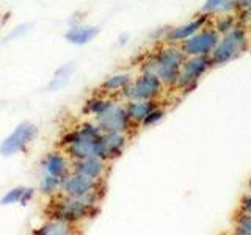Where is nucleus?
<instances>
[{"label":"nucleus","instance_id":"nucleus-2","mask_svg":"<svg viewBox=\"0 0 251 235\" xmlns=\"http://www.w3.org/2000/svg\"><path fill=\"white\" fill-rule=\"evenodd\" d=\"M248 47V38L247 31L240 27H234L227 33L223 35V38H220L218 44L215 46V49L210 53L212 65H225L227 61H232L234 58L240 57V55L247 50Z\"/></svg>","mask_w":251,"mask_h":235},{"label":"nucleus","instance_id":"nucleus-14","mask_svg":"<svg viewBox=\"0 0 251 235\" xmlns=\"http://www.w3.org/2000/svg\"><path fill=\"white\" fill-rule=\"evenodd\" d=\"M98 33H99V30L96 27H73L66 33V39L73 44L82 46V44L90 43Z\"/></svg>","mask_w":251,"mask_h":235},{"label":"nucleus","instance_id":"nucleus-16","mask_svg":"<svg viewBox=\"0 0 251 235\" xmlns=\"http://www.w3.org/2000/svg\"><path fill=\"white\" fill-rule=\"evenodd\" d=\"M234 0H206L202 5V13L215 14V13H231L234 11Z\"/></svg>","mask_w":251,"mask_h":235},{"label":"nucleus","instance_id":"nucleus-24","mask_svg":"<svg viewBox=\"0 0 251 235\" xmlns=\"http://www.w3.org/2000/svg\"><path fill=\"white\" fill-rule=\"evenodd\" d=\"M24 190H25V188H14V190H10L2 198V204H3V206H10V204L21 202Z\"/></svg>","mask_w":251,"mask_h":235},{"label":"nucleus","instance_id":"nucleus-22","mask_svg":"<svg viewBox=\"0 0 251 235\" xmlns=\"http://www.w3.org/2000/svg\"><path fill=\"white\" fill-rule=\"evenodd\" d=\"M235 27V19H234V16H231L229 13L222 16V18L218 19L217 22V25H215V30L218 31L220 35H225L227 33L229 30H232Z\"/></svg>","mask_w":251,"mask_h":235},{"label":"nucleus","instance_id":"nucleus-10","mask_svg":"<svg viewBox=\"0 0 251 235\" xmlns=\"http://www.w3.org/2000/svg\"><path fill=\"white\" fill-rule=\"evenodd\" d=\"M126 144L124 133L118 132H102V135L98 140V157L104 160L115 159L121 155Z\"/></svg>","mask_w":251,"mask_h":235},{"label":"nucleus","instance_id":"nucleus-9","mask_svg":"<svg viewBox=\"0 0 251 235\" xmlns=\"http://www.w3.org/2000/svg\"><path fill=\"white\" fill-rule=\"evenodd\" d=\"M96 180L98 179H91L88 176L74 172V174L63 179L61 188L68 196H73V198H86L96 191Z\"/></svg>","mask_w":251,"mask_h":235},{"label":"nucleus","instance_id":"nucleus-12","mask_svg":"<svg viewBox=\"0 0 251 235\" xmlns=\"http://www.w3.org/2000/svg\"><path fill=\"white\" fill-rule=\"evenodd\" d=\"M105 169L104 159H100L98 155L86 157V159L77 160L75 163V172L83 176H88L91 179H99L102 176V172Z\"/></svg>","mask_w":251,"mask_h":235},{"label":"nucleus","instance_id":"nucleus-21","mask_svg":"<svg viewBox=\"0 0 251 235\" xmlns=\"http://www.w3.org/2000/svg\"><path fill=\"white\" fill-rule=\"evenodd\" d=\"M113 102L112 100H107V99H91L86 102V107H85V112L86 113H93V115H99L102 113L104 110H107Z\"/></svg>","mask_w":251,"mask_h":235},{"label":"nucleus","instance_id":"nucleus-4","mask_svg":"<svg viewBox=\"0 0 251 235\" xmlns=\"http://www.w3.org/2000/svg\"><path fill=\"white\" fill-rule=\"evenodd\" d=\"M212 66L210 55H195V57H187L180 66V72L175 86L180 90H192L200 82V78L207 72Z\"/></svg>","mask_w":251,"mask_h":235},{"label":"nucleus","instance_id":"nucleus-30","mask_svg":"<svg viewBox=\"0 0 251 235\" xmlns=\"http://www.w3.org/2000/svg\"><path fill=\"white\" fill-rule=\"evenodd\" d=\"M250 21H251V13H250Z\"/></svg>","mask_w":251,"mask_h":235},{"label":"nucleus","instance_id":"nucleus-6","mask_svg":"<svg viewBox=\"0 0 251 235\" xmlns=\"http://www.w3.org/2000/svg\"><path fill=\"white\" fill-rule=\"evenodd\" d=\"M220 33L215 28H204L196 31L185 41L179 44V47L185 53V57H195V55H210L212 50L220 41Z\"/></svg>","mask_w":251,"mask_h":235},{"label":"nucleus","instance_id":"nucleus-7","mask_svg":"<svg viewBox=\"0 0 251 235\" xmlns=\"http://www.w3.org/2000/svg\"><path fill=\"white\" fill-rule=\"evenodd\" d=\"M98 125L102 132H118L124 133L129 129L130 119L127 115V108L118 104H112L107 110L96 116Z\"/></svg>","mask_w":251,"mask_h":235},{"label":"nucleus","instance_id":"nucleus-3","mask_svg":"<svg viewBox=\"0 0 251 235\" xmlns=\"http://www.w3.org/2000/svg\"><path fill=\"white\" fill-rule=\"evenodd\" d=\"M93 204H94V194L86 196V198H73V196L61 198L57 202H52L50 218L61 219V221L66 223L78 221V219L90 215Z\"/></svg>","mask_w":251,"mask_h":235},{"label":"nucleus","instance_id":"nucleus-26","mask_svg":"<svg viewBox=\"0 0 251 235\" xmlns=\"http://www.w3.org/2000/svg\"><path fill=\"white\" fill-rule=\"evenodd\" d=\"M239 212H242V213H247V215H251V193L243 194L240 198Z\"/></svg>","mask_w":251,"mask_h":235},{"label":"nucleus","instance_id":"nucleus-8","mask_svg":"<svg viewBox=\"0 0 251 235\" xmlns=\"http://www.w3.org/2000/svg\"><path fill=\"white\" fill-rule=\"evenodd\" d=\"M36 137V127L31 122H21L18 127L13 130V133L8 138L3 140L0 144V152L5 157H10L13 154L21 152L30 141H33Z\"/></svg>","mask_w":251,"mask_h":235},{"label":"nucleus","instance_id":"nucleus-11","mask_svg":"<svg viewBox=\"0 0 251 235\" xmlns=\"http://www.w3.org/2000/svg\"><path fill=\"white\" fill-rule=\"evenodd\" d=\"M209 19V16H201V18L195 19L188 24H184V25L175 27L173 30L168 31L167 35V41L171 44H180L185 39H188L190 36H193L196 31H200L202 28V25L206 24V21Z\"/></svg>","mask_w":251,"mask_h":235},{"label":"nucleus","instance_id":"nucleus-23","mask_svg":"<svg viewBox=\"0 0 251 235\" xmlns=\"http://www.w3.org/2000/svg\"><path fill=\"white\" fill-rule=\"evenodd\" d=\"M58 185H60V177H53L50 174H47L41 182V191L44 194H52L58 188Z\"/></svg>","mask_w":251,"mask_h":235},{"label":"nucleus","instance_id":"nucleus-27","mask_svg":"<svg viewBox=\"0 0 251 235\" xmlns=\"http://www.w3.org/2000/svg\"><path fill=\"white\" fill-rule=\"evenodd\" d=\"M234 8L235 10H250L251 8V0H234Z\"/></svg>","mask_w":251,"mask_h":235},{"label":"nucleus","instance_id":"nucleus-25","mask_svg":"<svg viewBox=\"0 0 251 235\" xmlns=\"http://www.w3.org/2000/svg\"><path fill=\"white\" fill-rule=\"evenodd\" d=\"M165 116V112L162 108H154L151 113H149L145 119H143V125H152L155 122H159L162 118Z\"/></svg>","mask_w":251,"mask_h":235},{"label":"nucleus","instance_id":"nucleus-17","mask_svg":"<svg viewBox=\"0 0 251 235\" xmlns=\"http://www.w3.org/2000/svg\"><path fill=\"white\" fill-rule=\"evenodd\" d=\"M73 72H74V66L73 65H65V66H61L57 72H55V75H53V80L50 82V85H49V90H52V91H58V90H61L63 86H65L68 82H69V78H71V75H73Z\"/></svg>","mask_w":251,"mask_h":235},{"label":"nucleus","instance_id":"nucleus-19","mask_svg":"<svg viewBox=\"0 0 251 235\" xmlns=\"http://www.w3.org/2000/svg\"><path fill=\"white\" fill-rule=\"evenodd\" d=\"M129 83H130L129 74H116V75L108 77L107 80L102 83V88L112 93V91H118V90H124Z\"/></svg>","mask_w":251,"mask_h":235},{"label":"nucleus","instance_id":"nucleus-15","mask_svg":"<svg viewBox=\"0 0 251 235\" xmlns=\"http://www.w3.org/2000/svg\"><path fill=\"white\" fill-rule=\"evenodd\" d=\"M44 166L47 174H50L53 177H61L66 171V160L65 157H61L60 154H50L44 162Z\"/></svg>","mask_w":251,"mask_h":235},{"label":"nucleus","instance_id":"nucleus-5","mask_svg":"<svg viewBox=\"0 0 251 235\" xmlns=\"http://www.w3.org/2000/svg\"><path fill=\"white\" fill-rule=\"evenodd\" d=\"M163 91V83L151 72L141 74L135 82L129 83L123 90V96L127 100H152L160 96Z\"/></svg>","mask_w":251,"mask_h":235},{"label":"nucleus","instance_id":"nucleus-29","mask_svg":"<svg viewBox=\"0 0 251 235\" xmlns=\"http://www.w3.org/2000/svg\"><path fill=\"white\" fill-rule=\"evenodd\" d=\"M248 191L251 193V177H250V180H248Z\"/></svg>","mask_w":251,"mask_h":235},{"label":"nucleus","instance_id":"nucleus-13","mask_svg":"<svg viewBox=\"0 0 251 235\" xmlns=\"http://www.w3.org/2000/svg\"><path fill=\"white\" fill-rule=\"evenodd\" d=\"M127 108L129 119L133 122H143L145 118L155 108L154 100H130Z\"/></svg>","mask_w":251,"mask_h":235},{"label":"nucleus","instance_id":"nucleus-18","mask_svg":"<svg viewBox=\"0 0 251 235\" xmlns=\"http://www.w3.org/2000/svg\"><path fill=\"white\" fill-rule=\"evenodd\" d=\"M35 234H38V235H66V234H71V227L66 221L53 219L52 223L43 226L41 229L36 231Z\"/></svg>","mask_w":251,"mask_h":235},{"label":"nucleus","instance_id":"nucleus-1","mask_svg":"<svg viewBox=\"0 0 251 235\" xmlns=\"http://www.w3.org/2000/svg\"><path fill=\"white\" fill-rule=\"evenodd\" d=\"M185 58V53L180 47L167 46L145 63L143 70L154 74L163 85L175 86Z\"/></svg>","mask_w":251,"mask_h":235},{"label":"nucleus","instance_id":"nucleus-28","mask_svg":"<svg viewBox=\"0 0 251 235\" xmlns=\"http://www.w3.org/2000/svg\"><path fill=\"white\" fill-rule=\"evenodd\" d=\"M33 196V190L31 188H25L24 190V194H22V199H21V204H27V201Z\"/></svg>","mask_w":251,"mask_h":235},{"label":"nucleus","instance_id":"nucleus-20","mask_svg":"<svg viewBox=\"0 0 251 235\" xmlns=\"http://www.w3.org/2000/svg\"><path fill=\"white\" fill-rule=\"evenodd\" d=\"M234 232L239 235H251V215L239 212L237 218H235Z\"/></svg>","mask_w":251,"mask_h":235}]
</instances>
